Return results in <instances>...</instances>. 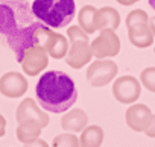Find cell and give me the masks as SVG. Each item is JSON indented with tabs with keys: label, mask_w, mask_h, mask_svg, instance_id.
I'll use <instances>...</instances> for the list:
<instances>
[{
	"label": "cell",
	"mask_w": 155,
	"mask_h": 147,
	"mask_svg": "<svg viewBox=\"0 0 155 147\" xmlns=\"http://www.w3.org/2000/svg\"><path fill=\"white\" fill-rule=\"evenodd\" d=\"M140 84L146 90L155 93V67H147L140 73Z\"/></svg>",
	"instance_id": "obj_22"
},
{
	"label": "cell",
	"mask_w": 155,
	"mask_h": 147,
	"mask_svg": "<svg viewBox=\"0 0 155 147\" xmlns=\"http://www.w3.org/2000/svg\"><path fill=\"white\" fill-rule=\"evenodd\" d=\"M96 12H97V8H94L93 5H85L79 11V14H78L79 26L82 27V30L87 35L94 32V15H96Z\"/></svg>",
	"instance_id": "obj_19"
},
{
	"label": "cell",
	"mask_w": 155,
	"mask_h": 147,
	"mask_svg": "<svg viewBox=\"0 0 155 147\" xmlns=\"http://www.w3.org/2000/svg\"><path fill=\"white\" fill-rule=\"evenodd\" d=\"M31 8L34 17L53 29L68 26L76 14L74 0H34Z\"/></svg>",
	"instance_id": "obj_2"
},
{
	"label": "cell",
	"mask_w": 155,
	"mask_h": 147,
	"mask_svg": "<svg viewBox=\"0 0 155 147\" xmlns=\"http://www.w3.org/2000/svg\"><path fill=\"white\" fill-rule=\"evenodd\" d=\"M140 93H141V84L134 76H129V75L120 76L113 84L114 99L120 103H125V105L135 103L140 97Z\"/></svg>",
	"instance_id": "obj_6"
},
{
	"label": "cell",
	"mask_w": 155,
	"mask_h": 147,
	"mask_svg": "<svg viewBox=\"0 0 155 147\" xmlns=\"http://www.w3.org/2000/svg\"><path fill=\"white\" fill-rule=\"evenodd\" d=\"M117 64L111 59H97L87 68V79L93 87H105L117 76Z\"/></svg>",
	"instance_id": "obj_5"
},
{
	"label": "cell",
	"mask_w": 155,
	"mask_h": 147,
	"mask_svg": "<svg viewBox=\"0 0 155 147\" xmlns=\"http://www.w3.org/2000/svg\"><path fill=\"white\" fill-rule=\"evenodd\" d=\"M25 147H49V144H47L44 139L38 138V139H35V141L31 142V144H25Z\"/></svg>",
	"instance_id": "obj_25"
},
{
	"label": "cell",
	"mask_w": 155,
	"mask_h": 147,
	"mask_svg": "<svg viewBox=\"0 0 155 147\" xmlns=\"http://www.w3.org/2000/svg\"><path fill=\"white\" fill-rule=\"evenodd\" d=\"M149 18L150 17L146 14V11L134 9L126 15V26L129 29V27H134V26H138V24H149Z\"/></svg>",
	"instance_id": "obj_21"
},
{
	"label": "cell",
	"mask_w": 155,
	"mask_h": 147,
	"mask_svg": "<svg viewBox=\"0 0 155 147\" xmlns=\"http://www.w3.org/2000/svg\"><path fill=\"white\" fill-rule=\"evenodd\" d=\"M93 58L91 53V46L88 41H76L70 44L68 53L65 56L67 64L71 68H82L84 65H87Z\"/></svg>",
	"instance_id": "obj_12"
},
{
	"label": "cell",
	"mask_w": 155,
	"mask_h": 147,
	"mask_svg": "<svg viewBox=\"0 0 155 147\" xmlns=\"http://www.w3.org/2000/svg\"><path fill=\"white\" fill-rule=\"evenodd\" d=\"M150 117H152V111L149 109V106H146L143 103L131 105L125 114L126 124L135 132H144L146 126L150 121Z\"/></svg>",
	"instance_id": "obj_11"
},
{
	"label": "cell",
	"mask_w": 155,
	"mask_h": 147,
	"mask_svg": "<svg viewBox=\"0 0 155 147\" xmlns=\"http://www.w3.org/2000/svg\"><path fill=\"white\" fill-rule=\"evenodd\" d=\"M67 37L70 40V43H76V41H88V35L82 30L81 26H70L67 30Z\"/></svg>",
	"instance_id": "obj_23"
},
{
	"label": "cell",
	"mask_w": 155,
	"mask_h": 147,
	"mask_svg": "<svg viewBox=\"0 0 155 147\" xmlns=\"http://www.w3.org/2000/svg\"><path fill=\"white\" fill-rule=\"evenodd\" d=\"M34 23L31 5L21 0H0V34L6 38Z\"/></svg>",
	"instance_id": "obj_3"
},
{
	"label": "cell",
	"mask_w": 155,
	"mask_h": 147,
	"mask_svg": "<svg viewBox=\"0 0 155 147\" xmlns=\"http://www.w3.org/2000/svg\"><path fill=\"white\" fill-rule=\"evenodd\" d=\"M21 2H28V0H21Z\"/></svg>",
	"instance_id": "obj_30"
},
{
	"label": "cell",
	"mask_w": 155,
	"mask_h": 147,
	"mask_svg": "<svg viewBox=\"0 0 155 147\" xmlns=\"http://www.w3.org/2000/svg\"><path fill=\"white\" fill-rule=\"evenodd\" d=\"M44 49L49 56H52L55 59H61V58L67 56V53H68V41L62 34L52 32L44 44Z\"/></svg>",
	"instance_id": "obj_15"
},
{
	"label": "cell",
	"mask_w": 155,
	"mask_h": 147,
	"mask_svg": "<svg viewBox=\"0 0 155 147\" xmlns=\"http://www.w3.org/2000/svg\"><path fill=\"white\" fill-rule=\"evenodd\" d=\"M90 46L93 56L97 59H107L120 52V40L114 30H102Z\"/></svg>",
	"instance_id": "obj_7"
},
{
	"label": "cell",
	"mask_w": 155,
	"mask_h": 147,
	"mask_svg": "<svg viewBox=\"0 0 155 147\" xmlns=\"http://www.w3.org/2000/svg\"><path fill=\"white\" fill-rule=\"evenodd\" d=\"M144 133H146L147 136H150V138H155V115H153V114H152V117H150L149 124H147L146 129H144Z\"/></svg>",
	"instance_id": "obj_24"
},
{
	"label": "cell",
	"mask_w": 155,
	"mask_h": 147,
	"mask_svg": "<svg viewBox=\"0 0 155 147\" xmlns=\"http://www.w3.org/2000/svg\"><path fill=\"white\" fill-rule=\"evenodd\" d=\"M52 147H81L79 138L73 133H59L53 138Z\"/></svg>",
	"instance_id": "obj_20"
},
{
	"label": "cell",
	"mask_w": 155,
	"mask_h": 147,
	"mask_svg": "<svg viewBox=\"0 0 155 147\" xmlns=\"http://www.w3.org/2000/svg\"><path fill=\"white\" fill-rule=\"evenodd\" d=\"M20 64H21V68L25 71V75L37 76L47 67L49 55H47V52H46V49L43 46H37V47L29 49L25 53V56L20 61Z\"/></svg>",
	"instance_id": "obj_8"
},
{
	"label": "cell",
	"mask_w": 155,
	"mask_h": 147,
	"mask_svg": "<svg viewBox=\"0 0 155 147\" xmlns=\"http://www.w3.org/2000/svg\"><path fill=\"white\" fill-rule=\"evenodd\" d=\"M87 123H88V115L85 114L84 109L79 108L67 111L61 118V126L67 132H82L87 127Z\"/></svg>",
	"instance_id": "obj_14"
},
{
	"label": "cell",
	"mask_w": 155,
	"mask_h": 147,
	"mask_svg": "<svg viewBox=\"0 0 155 147\" xmlns=\"http://www.w3.org/2000/svg\"><path fill=\"white\" fill-rule=\"evenodd\" d=\"M147 2H149L150 8H152V9H155V0H147Z\"/></svg>",
	"instance_id": "obj_29"
},
{
	"label": "cell",
	"mask_w": 155,
	"mask_h": 147,
	"mask_svg": "<svg viewBox=\"0 0 155 147\" xmlns=\"http://www.w3.org/2000/svg\"><path fill=\"white\" fill-rule=\"evenodd\" d=\"M104 141V129L101 126H87L79 138L81 147H101Z\"/></svg>",
	"instance_id": "obj_18"
},
{
	"label": "cell",
	"mask_w": 155,
	"mask_h": 147,
	"mask_svg": "<svg viewBox=\"0 0 155 147\" xmlns=\"http://www.w3.org/2000/svg\"><path fill=\"white\" fill-rule=\"evenodd\" d=\"M149 27H150V30L153 34V38H155V17L149 18Z\"/></svg>",
	"instance_id": "obj_28"
},
{
	"label": "cell",
	"mask_w": 155,
	"mask_h": 147,
	"mask_svg": "<svg viewBox=\"0 0 155 147\" xmlns=\"http://www.w3.org/2000/svg\"><path fill=\"white\" fill-rule=\"evenodd\" d=\"M28 79L18 71H8L0 78V93L9 99H18L28 91Z\"/></svg>",
	"instance_id": "obj_9"
},
{
	"label": "cell",
	"mask_w": 155,
	"mask_h": 147,
	"mask_svg": "<svg viewBox=\"0 0 155 147\" xmlns=\"http://www.w3.org/2000/svg\"><path fill=\"white\" fill-rule=\"evenodd\" d=\"M116 2H119V3H120V5H123V6H129V5L137 3L138 0H116Z\"/></svg>",
	"instance_id": "obj_27"
},
{
	"label": "cell",
	"mask_w": 155,
	"mask_h": 147,
	"mask_svg": "<svg viewBox=\"0 0 155 147\" xmlns=\"http://www.w3.org/2000/svg\"><path fill=\"white\" fill-rule=\"evenodd\" d=\"M128 38L132 46L135 47H149L153 44V34L149 27V24H138L128 29Z\"/></svg>",
	"instance_id": "obj_16"
},
{
	"label": "cell",
	"mask_w": 155,
	"mask_h": 147,
	"mask_svg": "<svg viewBox=\"0 0 155 147\" xmlns=\"http://www.w3.org/2000/svg\"><path fill=\"white\" fill-rule=\"evenodd\" d=\"M15 118L18 123L21 121H26V120H34L37 123H40L43 127H46L49 124V115L41 109V106H38V103L28 97V99H23L21 103L18 105L17 108V112H15Z\"/></svg>",
	"instance_id": "obj_10"
},
{
	"label": "cell",
	"mask_w": 155,
	"mask_h": 147,
	"mask_svg": "<svg viewBox=\"0 0 155 147\" xmlns=\"http://www.w3.org/2000/svg\"><path fill=\"white\" fill-rule=\"evenodd\" d=\"M35 96L44 111L61 114L70 111L78 100V88L74 81L64 71L50 70L40 76Z\"/></svg>",
	"instance_id": "obj_1"
},
{
	"label": "cell",
	"mask_w": 155,
	"mask_h": 147,
	"mask_svg": "<svg viewBox=\"0 0 155 147\" xmlns=\"http://www.w3.org/2000/svg\"><path fill=\"white\" fill-rule=\"evenodd\" d=\"M120 24V14L111 6H104L97 9L94 15V30H116Z\"/></svg>",
	"instance_id": "obj_13"
},
{
	"label": "cell",
	"mask_w": 155,
	"mask_h": 147,
	"mask_svg": "<svg viewBox=\"0 0 155 147\" xmlns=\"http://www.w3.org/2000/svg\"><path fill=\"white\" fill-rule=\"evenodd\" d=\"M153 53H155V49H153Z\"/></svg>",
	"instance_id": "obj_31"
},
{
	"label": "cell",
	"mask_w": 155,
	"mask_h": 147,
	"mask_svg": "<svg viewBox=\"0 0 155 147\" xmlns=\"http://www.w3.org/2000/svg\"><path fill=\"white\" fill-rule=\"evenodd\" d=\"M53 30H50V27H47L46 24H43L41 21H34L32 24H29L28 27L18 30L17 34L8 37V44L12 49V52L15 53L17 61L20 62L25 56V53L37 46H43L46 44L49 35Z\"/></svg>",
	"instance_id": "obj_4"
},
{
	"label": "cell",
	"mask_w": 155,
	"mask_h": 147,
	"mask_svg": "<svg viewBox=\"0 0 155 147\" xmlns=\"http://www.w3.org/2000/svg\"><path fill=\"white\" fill-rule=\"evenodd\" d=\"M5 132H6V120L2 114H0V138L5 135Z\"/></svg>",
	"instance_id": "obj_26"
},
{
	"label": "cell",
	"mask_w": 155,
	"mask_h": 147,
	"mask_svg": "<svg viewBox=\"0 0 155 147\" xmlns=\"http://www.w3.org/2000/svg\"><path fill=\"white\" fill-rule=\"evenodd\" d=\"M41 130H43V126L34 120L21 121L18 123V127H17V139L23 144H31L40 138Z\"/></svg>",
	"instance_id": "obj_17"
}]
</instances>
